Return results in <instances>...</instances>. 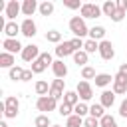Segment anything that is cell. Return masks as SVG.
<instances>
[{
  "label": "cell",
  "instance_id": "1",
  "mask_svg": "<svg viewBox=\"0 0 127 127\" xmlns=\"http://www.w3.org/2000/svg\"><path fill=\"white\" fill-rule=\"evenodd\" d=\"M69 30L75 34V38H81V40H83V36L89 34V28L85 26V20L81 16H73L69 20Z\"/></svg>",
  "mask_w": 127,
  "mask_h": 127
},
{
  "label": "cell",
  "instance_id": "2",
  "mask_svg": "<svg viewBox=\"0 0 127 127\" xmlns=\"http://www.w3.org/2000/svg\"><path fill=\"white\" fill-rule=\"evenodd\" d=\"M18 109H20V101H18V97L8 95L6 101H4V115H6L8 119H14V117L18 115Z\"/></svg>",
  "mask_w": 127,
  "mask_h": 127
},
{
  "label": "cell",
  "instance_id": "3",
  "mask_svg": "<svg viewBox=\"0 0 127 127\" xmlns=\"http://www.w3.org/2000/svg\"><path fill=\"white\" fill-rule=\"evenodd\" d=\"M79 14H81V18H83V20H87V18H99L103 12H101V6L87 2V4H83V6H81Z\"/></svg>",
  "mask_w": 127,
  "mask_h": 127
},
{
  "label": "cell",
  "instance_id": "4",
  "mask_svg": "<svg viewBox=\"0 0 127 127\" xmlns=\"http://www.w3.org/2000/svg\"><path fill=\"white\" fill-rule=\"evenodd\" d=\"M36 107H38V111L48 113V111H54V109H56V107H60V105L56 103V99H54L52 95H44V97H38Z\"/></svg>",
  "mask_w": 127,
  "mask_h": 127
},
{
  "label": "cell",
  "instance_id": "5",
  "mask_svg": "<svg viewBox=\"0 0 127 127\" xmlns=\"http://www.w3.org/2000/svg\"><path fill=\"white\" fill-rule=\"evenodd\" d=\"M75 91H77V95H79V99H81V101H89V99L93 97V89H91L89 81H85V79H81V81L77 83Z\"/></svg>",
  "mask_w": 127,
  "mask_h": 127
},
{
  "label": "cell",
  "instance_id": "6",
  "mask_svg": "<svg viewBox=\"0 0 127 127\" xmlns=\"http://www.w3.org/2000/svg\"><path fill=\"white\" fill-rule=\"evenodd\" d=\"M99 56H101V60H105V62H109V60L115 58V50H113V44H111L109 40L99 42Z\"/></svg>",
  "mask_w": 127,
  "mask_h": 127
},
{
  "label": "cell",
  "instance_id": "7",
  "mask_svg": "<svg viewBox=\"0 0 127 127\" xmlns=\"http://www.w3.org/2000/svg\"><path fill=\"white\" fill-rule=\"evenodd\" d=\"M38 58H40V48H38L36 44L24 46V50H22V60H24V62H36Z\"/></svg>",
  "mask_w": 127,
  "mask_h": 127
},
{
  "label": "cell",
  "instance_id": "8",
  "mask_svg": "<svg viewBox=\"0 0 127 127\" xmlns=\"http://www.w3.org/2000/svg\"><path fill=\"white\" fill-rule=\"evenodd\" d=\"M115 95H121V93H125L127 91V77L125 75H121L119 71L115 73V77H113V89H111Z\"/></svg>",
  "mask_w": 127,
  "mask_h": 127
},
{
  "label": "cell",
  "instance_id": "9",
  "mask_svg": "<svg viewBox=\"0 0 127 127\" xmlns=\"http://www.w3.org/2000/svg\"><path fill=\"white\" fill-rule=\"evenodd\" d=\"M73 54H75V50L71 48L69 42H62V44L56 46V56H58L60 60H64V58H67V56H73Z\"/></svg>",
  "mask_w": 127,
  "mask_h": 127
},
{
  "label": "cell",
  "instance_id": "10",
  "mask_svg": "<svg viewBox=\"0 0 127 127\" xmlns=\"http://www.w3.org/2000/svg\"><path fill=\"white\" fill-rule=\"evenodd\" d=\"M50 95L58 101V99H62L64 97V79H54L52 81V85H50Z\"/></svg>",
  "mask_w": 127,
  "mask_h": 127
},
{
  "label": "cell",
  "instance_id": "11",
  "mask_svg": "<svg viewBox=\"0 0 127 127\" xmlns=\"http://www.w3.org/2000/svg\"><path fill=\"white\" fill-rule=\"evenodd\" d=\"M20 10H22L20 2H16V0H10V2L6 4V18H8V22H14V18L20 14Z\"/></svg>",
  "mask_w": 127,
  "mask_h": 127
},
{
  "label": "cell",
  "instance_id": "12",
  "mask_svg": "<svg viewBox=\"0 0 127 127\" xmlns=\"http://www.w3.org/2000/svg\"><path fill=\"white\" fill-rule=\"evenodd\" d=\"M2 48H4V52H8V54H16V52L22 54V50H24V46H22L18 40H10V38H6V40L2 42Z\"/></svg>",
  "mask_w": 127,
  "mask_h": 127
},
{
  "label": "cell",
  "instance_id": "13",
  "mask_svg": "<svg viewBox=\"0 0 127 127\" xmlns=\"http://www.w3.org/2000/svg\"><path fill=\"white\" fill-rule=\"evenodd\" d=\"M20 28H22V36H26V38H32V36H36V30H38L32 18H26V20L20 24Z\"/></svg>",
  "mask_w": 127,
  "mask_h": 127
},
{
  "label": "cell",
  "instance_id": "14",
  "mask_svg": "<svg viewBox=\"0 0 127 127\" xmlns=\"http://www.w3.org/2000/svg\"><path fill=\"white\" fill-rule=\"evenodd\" d=\"M52 71H54V75H56L58 79H64V77L67 75V65L64 64V60H56V62L52 64Z\"/></svg>",
  "mask_w": 127,
  "mask_h": 127
},
{
  "label": "cell",
  "instance_id": "15",
  "mask_svg": "<svg viewBox=\"0 0 127 127\" xmlns=\"http://www.w3.org/2000/svg\"><path fill=\"white\" fill-rule=\"evenodd\" d=\"M4 34H6V38L16 40V36L22 34V28H20V24H16V22H6V26H4Z\"/></svg>",
  "mask_w": 127,
  "mask_h": 127
},
{
  "label": "cell",
  "instance_id": "16",
  "mask_svg": "<svg viewBox=\"0 0 127 127\" xmlns=\"http://www.w3.org/2000/svg\"><path fill=\"white\" fill-rule=\"evenodd\" d=\"M38 8H40V4H38L36 0H24V2H22V14H24V16H32Z\"/></svg>",
  "mask_w": 127,
  "mask_h": 127
},
{
  "label": "cell",
  "instance_id": "17",
  "mask_svg": "<svg viewBox=\"0 0 127 127\" xmlns=\"http://www.w3.org/2000/svg\"><path fill=\"white\" fill-rule=\"evenodd\" d=\"M89 40H105V28L103 26H93V28H89Z\"/></svg>",
  "mask_w": 127,
  "mask_h": 127
},
{
  "label": "cell",
  "instance_id": "18",
  "mask_svg": "<svg viewBox=\"0 0 127 127\" xmlns=\"http://www.w3.org/2000/svg\"><path fill=\"white\" fill-rule=\"evenodd\" d=\"M0 67H6V69H12V67H14V54H8V52H2V54H0Z\"/></svg>",
  "mask_w": 127,
  "mask_h": 127
},
{
  "label": "cell",
  "instance_id": "19",
  "mask_svg": "<svg viewBox=\"0 0 127 127\" xmlns=\"http://www.w3.org/2000/svg\"><path fill=\"white\" fill-rule=\"evenodd\" d=\"M113 103H115V93L109 91V89H105V91L101 93V105H103L105 109H109Z\"/></svg>",
  "mask_w": 127,
  "mask_h": 127
},
{
  "label": "cell",
  "instance_id": "20",
  "mask_svg": "<svg viewBox=\"0 0 127 127\" xmlns=\"http://www.w3.org/2000/svg\"><path fill=\"white\" fill-rule=\"evenodd\" d=\"M115 10H117V2H113V0H105V2H103V6H101L103 16H109V18L115 14Z\"/></svg>",
  "mask_w": 127,
  "mask_h": 127
},
{
  "label": "cell",
  "instance_id": "21",
  "mask_svg": "<svg viewBox=\"0 0 127 127\" xmlns=\"http://www.w3.org/2000/svg\"><path fill=\"white\" fill-rule=\"evenodd\" d=\"M109 83H113V77L109 73H97L95 75V85L97 87H107Z\"/></svg>",
  "mask_w": 127,
  "mask_h": 127
},
{
  "label": "cell",
  "instance_id": "22",
  "mask_svg": "<svg viewBox=\"0 0 127 127\" xmlns=\"http://www.w3.org/2000/svg\"><path fill=\"white\" fill-rule=\"evenodd\" d=\"M34 89H36V93H38L40 97H44V95H50V85H48V81H44V79L36 81Z\"/></svg>",
  "mask_w": 127,
  "mask_h": 127
},
{
  "label": "cell",
  "instance_id": "23",
  "mask_svg": "<svg viewBox=\"0 0 127 127\" xmlns=\"http://www.w3.org/2000/svg\"><path fill=\"white\" fill-rule=\"evenodd\" d=\"M64 103L75 107V105L79 103V95H77V91H65V93H64Z\"/></svg>",
  "mask_w": 127,
  "mask_h": 127
},
{
  "label": "cell",
  "instance_id": "24",
  "mask_svg": "<svg viewBox=\"0 0 127 127\" xmlns=\"http://www.w3.org/2000/svg\"><path fill=\"white\" fill-rule=\"evenodd\" d=\"M46 42H50V44H62V32H58V30H50V32H46Z\"/></svg>",
  "mask_w": 127,
  "mask_h": 127
},
{
  "label": "cell",
  "instance_id": "25",
  "mask_svg": "<svg viewBox=\"0 0 127 127\" xmlns=\"http://www.w3.org/2000/svg\"><path fill=\"white\" fill-rule=\"evenodd\" d=\"M87 58H89V54H87V52H83V50H79V52H75V54H73V62H75L77 65H81V67H85V65H87Z\"/></svg>",
  "mask_w": 127,
  "mask_h": 127
},
{
  "label": "cell",
  "instance_id": "26",
  "mask_svg": "<svg viewBox=\"0 0 127 127\" xmlns=\"http://www.w3.org/2000/svg\"><path fill=\"white\" fill-rule=\"evenodd\" d=\"M89 115L95 117V119H101V117L105 115V107H103L101 103H93V105L89 107Z\"/></svg>",
  "mask_w": 127,
  "mask_h": 127
},
{
  "label": "cell",
  "instance_id": "27",
  "mask_svg": "<svg viewBox=\"0 0 127 127\" xmlns=\"http://www.w3.org/2000/svg\"><path fill=\"white\" fill-rule=\"evenodd\" d=\"M34 127H52V121H50V117L46 113H42V115H38L34 119Z\"/></svg>",
  "mask_w": 127,
  "mask_h": 127
},
{
  "label": "cell",
  "instance_id": "28",
  "mask_svg": "<svg viewBox=\"0 0 127 127\" xmlns=\"http://www.w3.org/2000/svg\"><path fill=\"white\" fill-rule=\"evenodd\" d=\"M83 52H87V54L99 52V42H95V40H85V44H83Z\"/></svg>",
  "mask_w": 127,
  "mask_h": 127
},
{
  "label": "cell",
  "instance_id": "29",
  "mask_svg": "<svg viewBox=\"0 0 127 127\" xmlns=\"http://www.w3.org/2000/svg\"><path fill=\"white\" fill-rule=\"evenodd\" d=\"M87 113H89V107H87L83 101H79V103L73 107V115H77V117H85Z\"/></svg>",
  "mask_w": 127,
  "mask_h": 127
},
{
  "label": "cell",
  "instance_id": "30",
  "mask_svg": "<svg viewBox=\"0 0 127 127\" xmlns=\"http://www.w3.org/2000/svg\"><path fill=\"white\" fill-rule=\"evenodd\" d=\"M99 125H101V127H117L115 117H113V115H109V113H105V115L99 119Z\"/></svg>",
  "mask_w": 127,
  "mask_h": 127
},
{
  "label": "cell",
  "instance_id": "31",
  "mask_svg": "<svg viewBox=\"0 0 127 127\" xmlns=\"http://www.w3.org/2000/svg\"><path fill=\"white\" fill-rule=\"evenodd\" d=\"M38 10H40V14H42V16H50V14L54 12V2H48V0H46V2H42V4H40V8H38Z\"/></svg>",
  "mask_w": 127,
  "mask_h": 127
},
{
  "label": "cell",
  "instance_id": "32",
  "mask_svg": "<svg viewBox=\"0 0 127 127\" xmlns=\"http://www.w3.org/2000/svg\"><path fill=\"white\" fill-rule=\"evenodd\" d=\"M22 73H24V69H22L20 65H14L12 69H8V77H10V79H14V81H16V79H20V81H22Z\"/></svg>",
  "mask_w": 127,
  "mask_h": 127
},
{
  "label": "cell",
  "instance_id": "33",
  "mask_svg": "<svg viewBox=\"0 0 127 127\" xmlns=\"http://www.w3.org/2000/svg\"><path fill=\"white\" fill-rule=\"evenodd\" d=\"M65 127H83V117H77V115H71V117H67V121H65Z\"/></svg>",
  "mask_w": 127,
  "mask_h": 127
},
{
  "label": "cell",
  "instance_id": "34",
  "mask_svg": "<svg viewBox=\"0 0 127 127\" xmlns=\"http://www.w3.org/2000/svg\"><path fill=\"white\" fill-rule=\"evenodd\" d=\"M95 75H97V73H95V69H93L91 65L81 67V77H83L85 81H87V79H95Z\"/></svg>",
  "mask_w": 127,
  "mask_h": 127
},
{
  "label": "cell",
  "instance_id": "35",
  "mask_svg": "<svg viewBox=\"0 0 127 127\" xmlns=\"http://www.w3.org/2000/svg\"><path fill=\"white\" fill-rule=\"evenodd\" d=\"M46 67H48V65H46V64H44V62H42L40 58H38L36 62H32V67H30V69H32L34 73H42V71H44Z\"/></svg>",
  "mask_w": 127,
  "mask_h": 127
},
{
  "label": "cell",
  "instance_id": "36",
  "mask_svg": "<svg viewBox=\"0 0 127 127\" xmlns=\"http://www.w3.org/2000/svg\"><path fill=\"white\" fill-rule=\"evenodd\" d=\"M71 111H73V107H71V105H67V103H62V105L58 107V113H60V115H64V117H71Z\"/></svg>",
  "mask_w": 127,
  "mask_h": 127
},
{
  "label": "cell",
  "instance_id": "37",
  "mask_svg": "<svg viewBox=\"0 0 127 127\" xmlns=\"http://www.w3.org/2000/svg\"><path fill=\"white\" fill-rule=\"evenodd\" d=\"M64 6H65V8H69V10H77V8L81 10V6H83V4H81L79 0H64Z\"/></svg>",
  "mask_w": 127,
  "mask_h": 127
},
{
  "label": "cell",
  "instance_id": "38",
  "mask_svg": "<svg viewBox=\"0 0 127 127\" xmlns=\"http://www.w3.org/2000/svg\"><path fill=\"white\" fill-rule=\"evenodd\" d=\"M83 127H101V125H99V119H95V117L89 115V117L83 119Z\"/></svg>",
  "mask_w": 127,
  "mask_h": 127
},
{
  "label": "cell",
  "instance_id": "39",
  "mask_svg": "<svg viewBox=\"0 0 127 127\" xmlns=\"http://www.w3.org/2000/svg\"><path fill=\"white\" fill-rule=\"evenodd\" d=\"M69 44H71V48H73L75 52H79V50L83 48V44H85V42H83L81 38H71V40H69Z\"/></svg>",
  "mask_w": 127,
  "mask_h": 127
},
{
  "label": "cell",
  "instance_id": "40",
  "mask_svg": "<svg viewBox=\"0 0 127 127\" xmlns=\"http://www.w3.org/2000/svg\"><path fill=\"white\" fill-rule=\"evenodd\" d=\"M40 60H42L46 65H52V64H54V60H52V54H50V52H42V54H40Z\"/></svg>",
  "mask_w": 127,
  "mask_h": 127
},
{
  "label": "cell",
  "instance_id": "41",
  "mask_svg": "<svg viewBox=\"0 0 127 127\" xmlns=\"http://www.w3.org/2000/svg\"><path fill=\"white\" fill-rule=\"evenodd\" d=\"M123 18H125V10H121V8H117V10H115V14L111 16V20H113V22H121Z\"/></svg>",
  "mask_w": 127,
  "mask_h": 127
},
{
  "label": "cell",
  "instance_id": "42",
  "mask_svg": "<svg viewBox=\"0 0 127 127\" xmlns=\"http://www.w3.org/2000/svg\"><path fill=\"white\" fill-rule=\"evenodd\" d=\"M119 115L121 117H127V97L121 101V105H119Z\"/></svg>",
  "mask_w": 127,
  "mask_h": 127
},
{
  "label": "cell",
  "instance_id": "43",
  "mask_svg": "<svg viewBox=\"0 0 127 127\" xmlns=\"http://www.w3.org/2000/svg\"><path fill=\"white\" fill-rule=\"evenodd\" d=\"M32 75H34V71H32V69H24V73H22V81H30V79H32Z\"/></svg>",
  "mask_w": 127,
  "mask_h": 127
},
{
  "label": "cell",
  "instance_id": "44",
  "mask_svg": "<svg viewBox=\"0 0 127 127\" xmlns=\"http://www.w3.org/2000/svg\"><path fill=\"white\" fill-rule=\"evenodd\" d=\"M117 8H121V10L127 12V0H119V2H117Z\"/></svg>",
  "mask_w": 127,
  "mask_h": 127
},
{
  "label": "cell",
  "instance_id": "45",
  "mask_svg": "<svg viewBox=\"0 0 127 127\" xmlns=\"http://www.w3.org/2000/svg\"><path fill=\"white\" fill-rule=\"evenodd\" d=\"M119 73L127 77V64H121V65H119Z\"/></svg>",
  "mask_w": 127,
  "mask_h": 127
},
{
  "label": "cell",
  "instance_id": "46",
  "mask_svg": "<svg viewBox=\"0 0 127 127\" xmlns=\"http://www.w3.org/2000/svg\"><path fill=\"white\" fill-rule=\"evenodd\" d=\"M0 127H8V125H6V121H2V123H0Z\"/></svg>",
  "mask_w": 127,
  "mask_h": 127
},
{
  "label": "cell",
  "instance_id": "47",
  "mask_svg": "<svg viewBox=\"0 0 127 127\" xmlns=\"http://www.w3.org/2000/svg\"><path fill=\"white\" fill-rule=\"evenodd\" d=\"M52 127H62V125H52Z\"/></svg>",
  "mask_w": 127,
  "mask_h": 127
}]
</instances>
